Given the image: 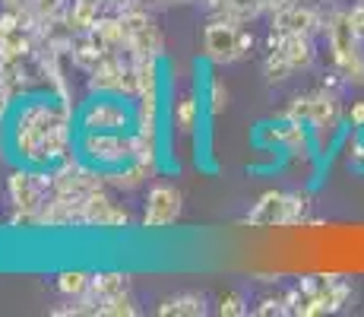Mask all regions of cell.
I'll use <instances>...</instances> for the list:
<instances>
[{
    "instance_id": "cell-18",
    "label": "cell",
    "mask_w": 364,
    "mask_h": 317,
    "mask_svg": "<svg viewBox=\"0 0 364 317\" xmlns=\"http://www.w3.org/2000/svg\"><path fill=\"white\" fill-rule=\"evenodd\" d=\"M209 115H222L225 111V105H228V93H225V86H222L219 80H213L209 83Z\"/></svg>"
},
{
    "instance_id": "cell-7",
    "label": "cell",
    "mask_w": 364,
    "mask_h": 317,
    "mask_svg": "<svg viewBox=\"0 0 364 317\" xmlns=\"http://www.w3.org/2000/svg\"><path fill=\"white\" fill-rule=\"evenodd\" d=\"M272 51H279L295 70H304L314 63V45L307 38V32H272L269 38Z\"/></svg>"
},
{
    "instance_id": "cell-11",
    "label": "cell",
    "mask_w": 364,
    "mask_h": 317,
    "mask_svg": "<svg viewBox=\"0 0 364 317\" xmlns=\"http://www.w3.org/2000/svg\"><path fill=\"white\" fill-rule=\"evenodd\" d=\"M26 48H29V41L19 35V29L10 32V35H4V38H0V61H4V63L19 61L26 54Z\"/></svg>"
},
{
    "instance_id": "cell-24",
    "label": "cell",
    "mask_w": 364,
    "mask_h": 317,
    "mask_svg": "<svg viewBox=\"0 0 364 317\" xmlns=\"http://www.w3.org/2000/svg\"><path fill=\"white\" fill-rule=\"evenodd\" d=\"M250 48H254V35L241 29V32H237V58H244V54H247Z\"/></svg>"
},
{
    "instance_id": "cell-4",
    "label": "cell",
    "mask_w": 364,
    "mask_h": 317,
    "mask_svg": "<svg viewBox=\"0 0 364 317\" xmlns=\"http://www.w3.org/2000/svg\"><path fill=\"white\" fill-rule=\"evenodd\" d=\"M304 213V197L295 194H266L257 209L247 216L250 225H289L298 222Z\"/></svg>"
},
{
    "instance_id": "cell-2",
    "label": "cell",
    "mask_w": 364,
    "mask_h": 317,
    "mask_svg": "<svg viewBox=\"0 0 364 317\" xmlns=\"http://www.w3.org/2000/svg\"><path fill=\"white\" fill-rule=\"evenodd\" d=\"M82 152H86L92 162L99 165H133L136 159L143 156V140L136 137H124V133H92V130H82Z\"/></svg>"
},
{
    "instance_id": "cell-23",
    "label": "cell",
    "mask_w": 364,
    "mask_h": 317,
    "mask_svg": "<svg viewBox=\"0 0 364 317\" xmlns=\"http://www.w3.org/2000/svg\"><path fill=\"white\" fill-rule=\"evenodd\" d=\"M222 314H244L241 295H228V298H222Z\"/></svg>"
},
{
    "instance_id": "cell-20",
    "label": "cell",
    "mask_w": 364,
    "mask_h": 317,
    "mask_svg": "<svg viewBox=\"0 0 364 317\" xmlns=\"http://www.w3.org/2000/svg\"><path fill=\"white\" fill-rule=\"evenodd\" d=\"M16 29H19V13L6 10L4 16H0V38H4V35H10V32H16Z\"/></svg>"
},
{
    "instance_id": "cell-25",
    "label": "cell",
    "mask_w": 364,
    "mask_h": 317,
    "mask_svg": "<svg viewBox=\"0 0 364 317\" xmlns=\"http://www.w3.org/2000/svg\"><path fill=\"white\" fill-rule=\"evenodd\" d=\"M26 0H4V6L6 10H13V13H19V6H23Z\"/></svg>"
},
{
    "instance_id": "cell-9",
    "label": "cell",
    "mask_w": 364,
    "mask_h": 317,
    "mask_svg": "<svg viewBox=\"0 0 364 317\" xmlns=\"http://www.w3.org/2000/svg\"><path fill=\"white\" fill-rule=\"evenodd\" d=\"M320 26L317 13L311 6H295V4H285L282 10L272 16V29L276 32H314Z\"/></svg>"
},
{
    "instance_id": "cell-14",
    "label": "cell",
    "mask_w": 364,
    "mask_h": 317,
    "mask_svg": "<svg viewBox=\"0 0 364 317\" xmlns=\"http://www.w3.org/2000/svg\"><path fill=\"white\" fill-rule=\"evenodd\" d=\"M95 38H99L102 45L127 41V38H124V26H121V19H102V23H95Z\"/></svg>"
},
{
    "instance_id": "cell-5",
    "label": "cell",
    "mask_w": 364,
    "mask_h": 317,
    "mask_svg": "<svg viewBox=\"0 0 364 317\" xmlns=\"http://www.w3.org/2000/svg\"><path fill=\"white\" fill-rule=\"evenodd\" d=\"M181 213V194L174 187H156L149 194V200H146V216H143V225L146 229H165V225H171L178 219Z\"/></svg>"
},
{
    "instance_id": "cell-16",
    "label": "cell",
    "mask_w": 364,
    "mask_h": 317,
    "mask_svg": "<svg viewBox=\"0 0 364 317\" xmlns=\"http://www.w3.org/2000/svg\"><path fill=\"white\" fill-rule=\"evenodd\" d=\"M58 286H60V292H67V295H80L92 286V279H89L86 273H60Z\"/></svg>"
},
{
    "instance_id": "cell-19",
    "label": "cell",
    "mask_w": 364,
    "mask_h": 317,
    "mask_svg": "<svg viewBox=\"0 0 364 317\" xmlns=\"http://www.w3.org/2000/svg\"><path fill=\"white\" fill-rule=\"evenodd\" d=\"M348 13V23H352V29L358 38H364V0H358V4L352 6V10H346Z\"/></svg>"
},
{
    "instance_id": "cell-21",
    "label": "cell",
    "mask_w": 364,
    "mask_h": 317,
    "mask_svg": "<svg viewBox=\"0 0 364 317\" xmlns=\"http://www.w3.org/2000/svg\"><path fill=\"white\" fill-rule=\"evenodd\" d=\"M348 124L364 130V98L361 102H352V108H348Z\"/></svg>"
},
{
    "instance_id": "cell-26",
    "label": "cell",
    "mask_w": 364,
    "mask_h": 317,
    "mask_svg": "<svg viewBox=\"0 0 364 317\" xmlns=\"http://www.w3.org/2000/svg\"><path fill=\"white\" fill-rule=\"evenodd\" d=\"M54 4H58V0H41V6H45V10H51Z\"/></svg>"
},
{
    "instance_id": "cell-8",
    "label": "cell",
    "mask_w": 364,
    "mask_h": 317,
    "mask_svg": "<svg viewBox=\"0 0 364 317\" xmlns=\"http://www.w3.org/2000/svg\"><path fill=\"white\" fill-rule=\"evenodd\" d=\"M237 32L241 29H235V26H228V23L206 26V32H203L206 54L213 61H235L237 58Z\"/></svg>"
},
{
    "instance_id": "cell-13",
    "label": "cell",
    "mask_w": 364,
    "mask_h": 317,
    "mask_svg": "<svg viewBox=\"0 0 364 317\" xmlns=\"http://www.w3.org/2000/svg\"><path fill=\"white\" fill-rule=\"evenodd\" d=\"M291 63L282 58L279 51H272L269 58H266V63H263V73H266V80L269 83H282V80H289V73H291Z\"/></svg>"
},
{
    "instance_id": "cell-17",
    "label": "cell",
    "mask_w": 364,
    "mask_h": 317,
    "mask_svg": "<svg viewBox=\"0 0 364 317\" xmlns=\"http://www.w3.org/2000/svg\"><path fill=\"white\" fill-rule=\"evenodd\" d=\"M174 115H178V127L184 133H191L193 127H197V102H193V98H184V102L178 105V111H174Z\"/></svg>"
},
{
    "instance_id": "cell-3",
    "label": "cell",
    "mask_w": 364,
    "mask_h": 317,
    "mask_svg": "<svg viewBox=\"0 0 364 317\" xmlns=\"http://www.w3.org/2000/svg\"><path fill=\"white\" fill-rule=\"evenodd\" d=\"M80 127L92 133H130L133 111L117 95L89 98L86 108L80 111Z\"/></svg>"
},
{
    "instance_id": "cell-1",
    "label": "cell",
    "mask_w": 364,
    "mask_h": 317,
    "mask_svg": "<svg viewBox=\"0 0 364 317\" xmlns=\"http://www.w3.org/2000/svg\"><path fill=\"white\" fill-rule=\"evenodd\" d=\"M19 156L32 165H48L67 156L70 150V111L58 102H41L32 108H19V118L13 124Z\"/></svg>"
},
{
    "instance_id": "cell-12",
    "label": "cell",
    "mask_w": 364,
    "mask_h": 317,
    "mask_svg": "<svg viewBox=\"0 0 364 317\" xmlns=\"http://www.w3.org/2000/svg\"><path fill=\"white\" fill-rule=\"evenodd\" d=\"M159 311L162 314H203V298H197V295H178V298L165 301Z\"/></svg>"
},
{
    "instance_id": "cell-6",
    "label": "cell",
    "mask_w": 364,
    "mask_h": 317,
    "mask_svg": "<svg viewBox=\"0 0 364 317\" xmlns=\"http://www.w3.org/2000/svg\"><path fill=\"white\" fill-rule=\"evenodd\" d=\"M326 38H330V51L336 58V67L348 63L355 54L361 51V48H358V35H355L352 23H348V13H336V16L330 19V26H326Z\"/></svg>"
},
{
    "instance_id": "cell-15",
    "label": "cell",
    "mask_w": 364,
    "mask_h": 317,
    "mask_svg": "<svg viewBox=\"0 0 364 317\" xmlns=\"http://www.w3.org/2000/svg\"><path fill=\"white\" fill-rule=\"evenodd\" d=\"M339 76L346 83H352V86H361L364 89V51H358L348 63H342L339 67Z\"/></svg>"
},
{
    "instance_id": "cell-22",
    "label": "cell",
    "mask_w": 364,
    "mask_h": 317,
    "mask_svg": "<svg viewBox=\"0 0 364 317\" xmlns=\"http://www.w3.org/2000/svg\"><path fill=\"white\" fill-rule=\"evenodd\" d=\"M348 165H352L355 172H364V140L361 143H355V150L348 152Z\"/></svg>"
},
{
    "instance_id": "cell-10",
    "label": "cell",
    "mask_w": 364,
    "mask_h": 317,
    "mask_svg": "<svg viewBox=\"0 0 364 317\" xmlns=\"http://www.w3.org/2000/svg\"><path fill=\"white\" fill-rule=\"evenodd\" d=\"M10 197H13V203L23 207V209L38 207V185H35V175H29V172L13 175L10 178Z\"/></svg>"
}]
</instances>
